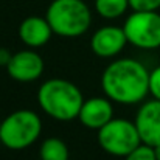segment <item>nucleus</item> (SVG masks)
<instances>
[{"label":"nucleus","mask_w":160,"mask_h":160,"mask_svg":"<svg viewBox=\"0 0 160 160\" xmlns=\"http://www.w3.org/2000/svg\"><path fill=\"white\" fill-rule=\"evenodd\" d=\"M149 75L151 72L135 59H115L103 72L101 87L109 100L120 104H135L149 93Z\"/></svg>","instance_id":"obj_1"},{"label":"nucleus","mask_w":160,"mask_h":160,"mask_svg":"<svg viewBox=\"0 0 160 160\" xmlns=\"http://www.w3.org/2000/svg\"><path fill=\"white\" fill-rule=\"evenodd\" d=\"M38 103L48 117L58 121H72L78 118L84 98L72 81L53 78L39 87Z\"/></svg>","instance_id":"obj_2"},{"label":"nucleus","mask_w":160,"mask_h":160,"mask_svg":"<svg viewBox=\"0 0 160 160\" xmlns=\"http://www.w3.org/2000/svg\"><path fill=\"white\" fill-rule=\"evenodd\" d=\"M45 17L53 33L61 38H79L92 23V12L84 0H53Z\"/></svg>","instance_id":"obj_3"},{"label":"nucleus","mask_w":160,"mask_h":160,"mask_svg":"<svg viewBox=\"0 0 160 160\" xmlns=\"http://www.w3.org/2000/svg\"><path fill=\"white\" fill-rule=\"evenodd\" d=\"M41 132L42 121L39 115L28 109H19L0 123V142L12 151L27 149L39 138Z\"/></svg>","instance_id":"obj_4"},{"label":"nucleus","mask_w":160,"mask_h":160,"mask_svg":"<svg viewBox=\"0 0 160 160\" xmlns=\"http://www.w3.org/2000/svg\"><path fill=\"white\" fill-rule=\"evenodd\" d=\"M97 138L103 151L117 157H126L138 145H142L135 123L124 118H112L107 124L98 129Z\"/></svg>","instance_id":"obj_5"},{"label":"nucleus","mask_w":160,"mask_h":160,"mask_svg":"<svg viewBox=\"0 0 160 160\" xmlns=\"http://www.w3.org/2000/svg\"><path fill=\"white\" fill-rule=\"evenodd\" d=\"M123 30L128 42L137 48L154 50L160 47V14L157 11H132Z\"/></svg>","instance_id":"obj_6"},{"label":"nucleus","mask_w":160,"mask_h":160,"mask_svg":"<svg viewBox=\"0 0 160 160\" xmlns=\"http://www.w3.org/2000/svg\"><path fill=\"white\" fill-rule=\"evenodd\" d=\"M6 72L19 82H31L44 73V59L34 50H20L11 56Z\"/></svg>","instance_id":"obj_7"},{"label":"nucleus","mask_w":160,"mask_h":160,"mask_svg":"<svg viewBox=\"0 0 160 160\" xmlns=\"http://www.w3.org/2000/svg\"><path fill=\"white\" fill-rule=\"evenodd\" d=\"M135 126L142 143L149 146L160 145V100H151L140 106L135 115Z\"/></svg>","instance_id":"obj_8"},{"label":"nucleus","mask_w":160,"mask_h":160,"mask_svg":"<svg viewBox=\"0 0 160 160\" xmlns=\"http://www.w3.org/2000/svg\"><path fill=\"white\" fill-rule=\"evenodd\" d=\"M128 38L123 27L107 25L97 30L90 39L92 52L100 58H113L126 47Z\"/></svg>","instance_id":"obj_9"},{"label":"nucleus","mask_w":160,"mask_h":160,"mask_svg":"<svg viewBox=\"0 0 160 160\" xmlns=\"http://www.w3.org/2000/svg\"><path fill=\"white\" fill-rule=\"evenodd\" d=\"M110 101L112 100L103 98V97L84 100L78 120L89 129H95V131L101 129L113 118V107Z\"/></svg>","instance_id":"obj_10"},{"label":"nucleus","mask_w":160,"mask_h":160,"mask_svg":"<svg viewBox=\"0 0 160 160\" xmlns=\"http://www.w3.org/2000/svg\"><path fill=\"white\" fill-rule=\"evenodd\" d=\"M53 34L54 33L47 17H41V16H30L23 19L19 27V38L30 48L44 47L52 39Z\"/></svg>","instance_id":"obj_11"},{"label":"nucleus","mask_w":160,"mask_h":160,"mask_svg":"<svg viewBox=\"0 0 160 160\" xmlns=\"http://www.w3.org/2000/svg\"><path fill=\"white\" fill-rule=\"evenodd\" d=\"M39 157L41 160H68V148L64 140L50 137L41 143Z\"/></svg>","instance_id":"obj_12"},{"label":"nucleus","mask_w":160,"mask_h":160,"mask_svg":"<svg viewBox=\"0 0 160 160\" xmlns=\"http://www.w3.org/2000/svg\"><path fill=\"white\" fill-rule=\"evenodd\" d=\"M129 0H95L97 12L104 19H117L128 11Z\"/></svg>","instance_id":"obj_13"},{"label":"nucleus","mask_w":160,"mask_h":160,"mask_svg":"<svg viewBox=\"0 0 160 160\" xmlns=\"http://www.w3.org/2000/svg\"><path fill=\"white\" fill-rule=\"evenodd\" d=\"M124 160H157L156 159V154H154V148L149 146V145H138L132 152H129Z\"/></svg>","instance_id":"obj_14"},{"label":"nucleus","mask_w":160,"mask_h":160,"mask_svg":"<svg viewBox=\"0 0 160 160\" xmlns=\"http://www.w3.org/2000/svg\"><path fill=\"white\" fill-rule=\"evenodd\" d=\"M132 11H157L160 8V0H129Z\"/></svg>","instance_id":"obj_15"},{"label":"nucleus","mask_w":160,"mask_h":160,"mask_svg":"<svg viewBox=\"0 0 160 160\" xmlns=\"http://www.w3.org/2000/svg\"><path fill=\"white\" fill-rule=\"evenodd\" d=\"M149 93L156 100H160V65L156 67L149 75Z\"/></svg>","instance_id":"obj_16"},{"label":"nucleus","mask_w":160,"mask_h":160,"mask_svg":"<svg viewBox=\"0 0 160 160\" xmlns=\"http://www.w3.org/2000/svg\"><path fill=\"white\" fill-rule=\"evenodd\" d=\"M11 56L12 54L9 53L8 50H0V65H6L8 62H9V59H11Z\"/></svg>","instance_id":"obj_17"},{"label":"nucleus","mask_w":160,"mask_h":160,"mask_svg":"<svg viewBox=\"0 0 160 160\" xmlns=\"http://www.w3.org/2000/svg\"><path fill=\"white\" fill-rule=\"evenodd\" d=\"M154 154H156V159L160 160V145L154 146Z\"/></svg>","instance_id":"obj_18"}]
</instances>
